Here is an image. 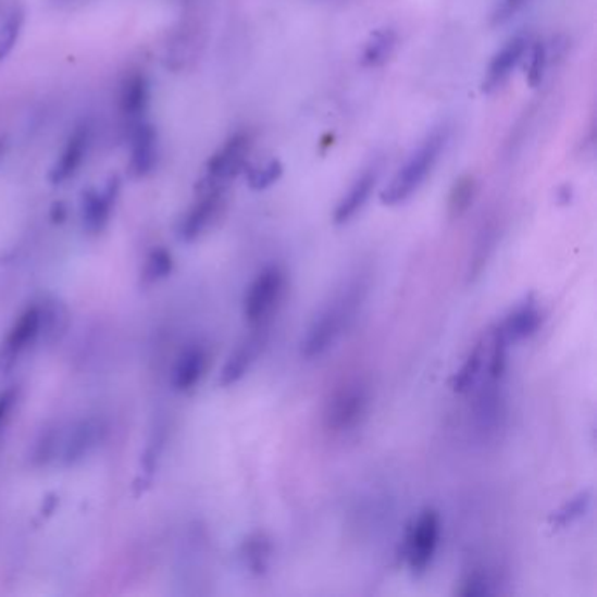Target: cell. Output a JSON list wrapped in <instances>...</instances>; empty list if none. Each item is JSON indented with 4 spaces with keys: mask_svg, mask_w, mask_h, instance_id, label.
Listing matches in <instances>:
<instances>
[{
    "mask_svg": "<svg viewBox=\"0 0 597 597\" xmlns=\"http://www.w3.org/2000/svg\"><path fill=\"white\" fill-rule=\"evenodd\" d=\"M449 126L440 125L424 137L423 142L405 160L400 171L396 172L391 183L382 189L381 202L384 206H400L413 194H418V189L426 183L440 160L445 146L449 142Z\"/></svg>",
    "mask_w": 597,
    "mask_h": 597,
    "instance_id": "1",
    "label": "cell"
},
{
    "mask_svg": "<svg viewBox=\"0 0 597 597\" xmlns=\"http://www.w3.org/2000/svg\"><path fill=\"white\" fill-rule=\"evenodd\" d=\"M361 293L363 288L360 284H356L315 318L314 323L307 329L306 338L301 340V356L312 360L335 346V341L340 338L344 329L349 326L350 321L355 320L358 307L363 300Z\"/></svg>",
    "mask_w": 597,
    "mask_h": 597,
    "instance_id": "2",
    "label": "cell"
},
{
    "mask_svg": "<svg viewBox=\"0 0 597 597\" xmlns=\"http://www.w3.org/2000/svg\"><path fill=\"white\" fill-rule=\"evenodd\" d=\"M370 389L363 381H347L326 401L324 426L333 433L352 432L369 412Z\"/></svg>",
    "mask_w": 597,
    "mask_h": 597,
    "instance_id": "3",
    "label": "cell"
},
{
    "mask_svg": "<svg viewBox=\"0 0 597 597\" xmlns=\"http://www.w3.org/2000/svg\"><path fill=\"white\" fill-rule=\"evenodd\" d=\"M286 291V272L278 265H269L261 270L244 297V315L258 326L269 324Z\"/></svg>",
    "mask_w": 597,
    "mask_h": 597,
    "instance_id": "4",
    "label": "cell"
},
{
    "mask_svg": "<svg viewBox=\"0 0 597 597\" xmlns=\"http://www.w3.org/2000/svg\"><path fill=\"white\" fill-rule=\"evenodd\" d=\"M251 135L248 132H237L226 139L225 145L209 158L203 175L197 189L226 188L229 181L235 179L248 166L251 153Z\"/></svg>",
    "mask_w": 597,
    "mask_h": 597,
    "instance_id": "5",
    "label": "cell"
},
{
    "mask_svg": "<svg viewBox=\"0 0 597 597\" xmlns=\"http://www.w3.org/2000/svg\"><path fill=\"white\" fill-rule=\"evenodd\" d=\"M441 519L435 508H424L418 519L410 525L405 542V559L412 575L423 576L435 559L436 548L440 542Z\"/></svg>",
    "mask_w": 597,
    "mask_h": 597,
    "instance_id": "6",
    "label": "cell"
},
{
    "mask_svg": "<svg viewBox=\"0 0 597 597\" xmlns=\"http://www.w3.org/2000/svg\"><path fill=\"white\" fill-rule=\"evenodd\" d=\"M108 432V423L97 415L76 421L67 432L62 433L59 453L62 463L65 467H76V464L83 463L86 458H90L95 450L99 449L102 441L105 440Z\"/></svg>",
    "mask_w": 597,
    "mask_h": 597,
    "instance_id": "7",
    "label": "cell"
},
{
    "mask_svg": "<svg viewBox=\"0 0 597 597\" xmlns=\"http://www.w3.org/2000/svg\"><path fill=\"white\" fill-rule=\"evenodd\" d=\"M41 337V309L39 303L27 307L20 314L13 328L0 344V382L10 375L23 352Z\"/></svg>",
    "mask_w": 597,
    "mask_h": 597,
    "instance_id": "8",
    "label": "cell"
},
{
    "mask_svg": "<svg viewBox=\"0 0 597 597\" xmlns=\"http://www.w3.org/2000/svg\"><path fill=\"white\" fill-rule=\"evenodd\" d=\"M198 198L189 207L179 223V238L183 242H195L211 228L225 211L226 188L197 189Z\"/></svg>",
    "mask_w": 597,
    "mask_h": 597,
    "instance_id": "9",
    "label": "cell"
},
{
    "mask_svg": "<svg viewBox=\"0 0 597 597\" xmlns=\"http://www.w3.org/2000/svg\"><path fill=\"white\" fill-rule=\"evenodd\" d=\"M95 126L91 120H83L74 126L73 132L69 134L62 153L57 158V162L51 166V185H63L79 172L86 158L90 154L94 146Z\"/></svg>",
    "mask_w": 597,
    "mask_h": 597,
    "instance_id": "10",
    "label": "cell"
},
{
    "mask_svg": "<svg viewBox=\"0 0 597 597\" xmlns=\"http://www.w3.org/2000/svg\"><path fill=\"white\" fill-rule=\"evenodd\" d=\"M151 102V83L145 71H130L122 82L117 95V113L122 117L123 128L130 130L132 126L145 122Z\"/></svg>",
    "mask_w": 597,
    "mask_h": 597,
    "instance_id": "11",
    "label": "cell"
},
{
    "mask_svg": "<svg viewBox=\"0 0 597 597\" xmlns=\"http://www.w3.org/2000/svg\"><path fill=\"white\" fill-rule=\"evenodd\" d=\"M266 341H269V324H258L249 333V337L244 338L226 360L220 373L221 386L229 387L242 381L265 349Z\"/></svg>",
    "mask_w": 597,
    "mask_h": 597,
    "instance_id": "12",
    "label": "cell"
},
{
    "mask_svg": "<svg viewBox=\"0 0 597 597\" xmlns=\"http://www.w3.org/2000/svg\"><path fill=\"white\" fill-rule=\"evenodd\" d=\"M120 189H122V181L117 175H113L103 189L90 188L83 191L82 220L85 232L90 235L102 234L103 228L111 220V212H113Z\"/></svg>",
    "mask_w": 597,
    "mask_h": 597,
    "instance_id": "13",
    "label": "cell"
},
{
    "mask_svg": "<svg viewBox=\"0 0 597 597\" xmlns=\"http://www.w3.org/2000/svg\"><path fill=\"white\" fill-rule=\"evenodd\" d=\"M126 134H128V142H130L128 171L137 179H142L146 175L151 174L158 165L160 142H158L157 128L153 123L145 120V122L132 126Z\"/></svg>",
    "mask_w": 597,
    "mask_h": 597,
    "instance_id": "14",
    "label": "cell"
},
{
    "mask_svg": "<svg viewBox=\"0 0 597 597\" xmlns=\"http://www.w3.org/2000/svg\"><path fill=\"white\" fill-rule=\"evenodd\" d=\"M527 48H530V39L525 36H515L505 42L503 48L493 57L489 67L485 71L484 83H482L484 94H493L508 82V77L512 76L517 65L527 53Z\"/></svg>",
    "mask_w": 597,
    "mask_h": 597,
    "instance_id": "15",
    "label": "cell"
},
{
    "mask_svg": "<svg viewBox=\"0 0 597 597\" xmlns=\"http://www.w3.org/2000/svg\"><path fill=\"white\" fill-rule=\"evenodd\" d=\"M381 169L377 165L364 169L347 189V194L340 198V202L333 212V223L337 226H344L349 221L355 220L360 214L361 209L366 206L369 198L372 197L373 189L377 185Z\"/></svg>",
    "mask_w": 597,
    "mask_h": 597,
    "instance_id": "16",
    "label": "cell"
},
{
    "mask_svg": "<svg viewBox=\"0 0 597 597\" xmlns=\"http://www.w3.org/2000/svg\"><path fill=\"white\" fill-rule=\"evenodd\" d=\"M209 355L203 346H189L183 350L179 360L175 361L174 372H172V386L175 391L188 393L198 386L206 375Z\"/></svg>",
    "mask_w": 597,
    "mask_h": 597,
    "instance_id": "17",
    "label": "cell"
},
{
    "mask_svg": "<svg viewBox=\"0 0 597 597\" xmlns=\"http://www.w3.org/2000/svg\"><path fill=\"white\" fill-rule=\"evenodd\" d=\"M542 323H544L542 310L538 309L535 298L530 297L522 301L521 306L515 307L499 326L503 329L508 341H519L533 337Z\"/></svg>",
    "mask_w": 597,
    "mask_h": 597,
    "instance_id": "18",
    "label": "cell"
},
{
    "mask_svg": "<svg viewBox=\"0 0 597 597\" xmlns=\"http://www.w3.org/2000/svg\"><path fill=\"white\" fill-rule=\"evenodd\" d=\"M396 45H398V34L393 28H378L372 32V36L361 51V65L366 69L382 67L391 59Z\"/></svg>",
    "mask_w": 597,
    "mask_h": 597,
    "instance_id": "19",
    "label": "cell"
},
{
    "mask_svg": "<svg viewBox=\"0 0 597 597\" xmlns=\"http://www.w3.org/2000/svg\"><path fill=\"white\" fill-rule=\"evenodd\" d=\"M244 564L252 575L263 576L270 570V562L274 557V545L265 533H252L244 539L240 547Z\"/></svg>",
    "mask_w": 597,
    "mask_h": 597,
    "instance_id": "20",
    "label": "cell"
},
{
    "mask_svg": "<svg viewBox=\"0 0 597 597\" xmlns=\"http://www.w3.org/2000/svg\"><path fill=\"white\" fill-rule=\"evenodd\" d=\"M41 309V337L48 344L62 340L69 328V310L59 298L46 297Z\"/></svg>",
    "mask_w": 597,
    "mask_h": 597,
    "instance_id": "21",
    "label": "cell"
},
{
    "mask_svg": "<svg viewBox=\"0 0 597 597\" xmlns=\"http://www.w3.org/2000/svg\"><path fill=\"white\" fill-rule=\"evenodd\" d=\"M478 197V181L475 175L464 174L456 179L450 188L449 202H447V212L450 220L463 217Z\"/></svg>",
    "mask_w": 597,
    "mask_h": 597,
    "instance_id": "22",
    "label": "cell"
},
{
    "mask_svg": "<svg viewBox=\"0 0 597 597\" xmlns=\"http://www.w3.org/2000/svg\"><path fill=\"white\" fill-rule=\"evenodd\" d=\"M484 340L476 341L475 347L470 350L467 360L461 364V369L453 373L452 378H450V387H452L453 393L463 395V393L470 391L475 386V382L478 381V375L484 369Z\"/></svg>",
    "mask_w": 597,
    "mask_h": 597,
    "instance_id": "23",
    "label": "cell"
},
{
    "mask_svg": "<svg viewBox=\"0 0 597 597\" xmlns=\"http://www.w3.org/2000/svg\"><path fill=\"white\" fill-rule=\"evenodd\" d=\"M590 505H593V493L588 489L582 490L561 508H557L556 512L548 517V524L552 525L554 530H564L587 515Z\"/></svg>",
    "mask_w": 597,
    "mask_h": 597,
    "instance_id": "24",
    "label": "cell"
},
{
    "mask_svg": "<svg viewBox=\"0 0 597 597\" xmlns=\"http://www.w3.org/2000/svg\"><path fill=\"white\" fill-rule=\"evenodd\" d=\"M508 338L505 337L501 326L490 332L489 363H487V378L503 382L508 363Z\"/></svg>",
    "mask_w": 597,
    "mask_h": 597,
    "instance_id": "25",
    "label": "cell"
},
{
    "mask_svg": "<svg viewBox=\"0 0 597 597\" xmlns=\"http://www.w3.org/2000/svg\"><path fill=\"white\" fill-rule=\"evenodd\" d=\"M62 432L59 427H46L41 435L37 436L32 447V463L36 467H46L59 458Z\"/></svg>",
    "mask_w": 597,
    "mask_h": 597,
    "instance_id": "26",
    "label": "cell"
},
{
    "mask_svg": "<svg viewBox=\"0 0 597 597\" xmlns=\"http://www.w3.org/2000/svg\"><path fill=\"white\" fill-rule=\"evenodd\" d=\"M174 270V258L165 248H157L149 252L146 260L145 270H142V281L146 284L158 283L162 278L169 277Z\"/></svg>",
    "mask_w": 597,
    "mask_h": 597,
    "instance_id": "27",
    "label": "cell"
},
{
    "mask_svg": "<svg viewBox=\"0 0 597 597\" xmlns=\"http://www.w3.org/2000/svg\"><path fill=\"white\" fill-rule=\"evenodd\" d=\"M23 23H25V13L22 8H14L2 23V27H0V62L13 51L14 46L18 42Z\"/></svg>",
    "mask_w": 597,
    "mask_h": 597,
    "instance_id": "28",
    "label": "cell"
},
{
    "mask_svg": "<svg viewBox=\"0 0 597 597\" xmlns=\"http://www.w3.org/2000/svg\"><path fill=\"white\" fill-rule=\"evenodd\" d=\"M283 163L275 160V158H272L269 162L261 163V165L251 166V169H248L249 188L254 189V191L270 188V186L275 185L283 177Z\"/></svg>",
    "mask_w": 597,
    "mask_h": 597,
    "instance_id": "29",
    "label": "cell"
},
{
    "mask_svg": "<svg viewBox=\"0 0 597 597\" xmlns=\"http://www.w3.org/2000/svg\"><path fill=\"white\" fill-rule=\"evenodd\" d=\"M493 585L495 584L490 582L489 575L484 573V571H470V573H468V575L459 582V587L456 588V594L463 597L489 596V594L495 593Z\"/></svg>",
    "mask_w": 597,
    "mask_h": 597,
    "instance_id": "30",
    "label": "cell"
},
{
    "mask_svg": "<svg viewBox=\"0 0 597 597\" xmlns=\"http://www.w3.org/2000/svg\"><path fill=\"white\" fill-rule=\"evenodd\" d=\"M530 65H527V83L533 88H538L544 83L548 65L547 46L542 41L530 42Z\"/></svg>",
    "mask_w": 597,
    "mask_h": 597,
    "instance_id": "31",
    "label": "cell"
},
{
    "mask_svg": "<svg viewBox=\"0 0 597 597\" xmlns=\"http://www.w3.org/2000/svg\"><path fill=\"white\" fill-rule=\"evenodd\" d=\"M496 244V229L493 226H487L482 232L481 238H478V246H476L475 254H473L472 265H470V278H475L481 275L482 269L489 260L490 251L495 249Z\"/></svg>",
    "mask_w": 597,
    "mask_h": 597,
    "instance_id": "32",
    "label": "cell"
},
{
    "mask_svg": "<svg viewBox=\"0 0 597 597\" xmlns=\"http://www.w3.org/2000/svg\"><path fill=\"white\" fill-rule=\"evenodd\" d=\"M530 2L531 0H496L495 10L490 13V25L501 27L521 13Z\"/></svg>",
    "mask_w": 597,
    "mask_h": 597,
    "instance_id": "33",
    "label": "cell"
},
{
    "mask_svg": "<svg viewBox=\"0 0 597 597\" xmlns=\"http://www.w3.org/2000/svg\"><path fill=\"white\" fill-rule=\"evenodd\" d=\"M16 401H18V389L16 387H8V389L0 393V430L8 423Z\"/></svg>",
    "mask_w": 597,
    "mask_h": 597,
    "instance_id": "34",
    "label": "cell"
},
{
    "mask_svg": "<svg viewBox=\"0 0 597 597\" xmlns=\"http://www.w3.org/2000/svg\"><path fill=\"white\" fill-rule=\"evenodd\" d=\"M51 217H53L54 223H62L67 217L65 206L63 203H54L53 209H51Z\"/></svg>",
    "mask_w": 597,
    "mask_h": 597,
    "instance_id": "35",
    "label": "cell"
},
{
    "mask_svg": "<svg viewBox=\"0 0 597 597\" xmlns=\"http://www.w3.org/2000/svg\"><path fill=\"white\" fill-rule=\"evenodd\" d=\"M571 197H573V194H571V186H561L559 191H557V198H559V203H562V206L570 203Z\"/></svg>",
    "mask_w": 597,
    "mask_h": 597,
    "instance_id": "36",
    "label": "cell"
},
{
    "mask_svg": "<svg viewBox=\"0 0 597 597\" xmlns=\"http://www.w3.org/2000/svg\"><path fill=\"white\" fill-rule=\"evenodd\" d=\"M59 8H71V5L82 4L85 0H51Z\"/></svg>",
    "mask_w": 597,
    "mask_h": 597,
    "instance_id": "37",
    "label": "cell"
},
{
    "mask_svg": "<svg viewBox=\"0 0 597 597\" xmlns=\"http://www.w3.org/2000/svg\"><path fill=\"white\" fill-rule=\"evenodd\" d=\"M5 146H8V142H5L4 137H0V160H2V157H4Z\"/></svg>",
    "mask_w": 597,
    "mask_h": 597,
    "instance_id": "38",
    "label": "cell"
}]
</instances>
